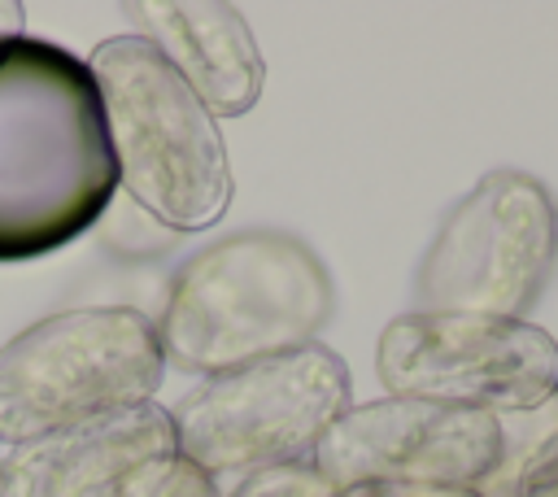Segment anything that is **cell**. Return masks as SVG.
<instances>
[{
  "instance_id": "cell-2",
  "label": "cell",
  "mask_w": 558,
  "mask_h": 497,
  "mask_svg": "<svg viewBox=\"0 0 558 497\" xmlns=\"http://www.w3.org/2000/svg\"><path fill=\"white\" fill-rule=\"evenodd\" d=\"M331 305V275L301 235L244 227L170 275L153 323L166 366L209 379L314 344Z\"/></svg>"
},
{
  "instance_id": "cell-7",
  "label": "cell",
  "mask_w": 558,
  "mask_h": 497,
  "mask_svg": "<svg viewBox=\"0 0 558 497\" xmlns=\"http://www.w3.org/2000/svg\"><path fill=\"white\" fill-rule=\"evenodd\" d=\"M375 375L388 397L536 414L558 397V340L532 318L405 310L375 340Z\"/></svg>"
},
{
  "instance_id": "cell-15",
  "label": "cell",
  "mask_w": 558,
  "mask_h": 497,
  "mask_svg": "<svg viewBox=\"0 0 558 497\" xmlns=\"http://www.w3.org/2000/svg\"><path fill=\"white\" fill-rule=\"evenodd\" d=\"M26 4L17 0H0V39H13V35H26Z\"/></svg>"
},
{
  "instance_id": "cell-14",
  "label": "cell",
  "mask_w": 558,
  "mask_h": 497,
  "mask_svg": "<svg viewBox=\"0 0 558 497\" xmlns=\"http://www.w3.org/2000/svg\"><path fill=\"white\" fill-rule=\"evenodd\" d=\"M331 497H484L475 488H427V484H357L336 488Z\"/></svg>"
},
{
  "instance_id": "cell-9",
  "label": "cell",
  "mask_w": 558,
  "mask_h": 497,
  "mask_svg": "<svg viewBox=\"0 0 558 497\" xmlns=\"http://www.w3.org/2000/svg\"><path fill=\"white\" fill-rule=\"evenodd\" d=\"M174 449L166 405L148 401L0 449V497H126Z\"/></svg>"
},
{
  "instance_id": "cell-4",
  "label": "cell",
  "mask_w": 558,
  "mask_h": 497,
  "mask_svg": "<svg viewBox=\"0 0 558 497\" xmlns=\"http://www.w3.org/2000/svg\"><path fill=\"white\" fill-rule=\"evenodd\" d=\"M166 353L135 305H78L0 344V449L157 401Z\"/></svg>"
},
{
  "instance_id": "cell-8",
  "label": "cell",
  "mask_w": 558,
  "mask_h": 497,
  "mask_svg": "<svg viewBox=\"0 0 558 497\" xmlns=\"http://www.w3.org/2000/svg\"><path fill=\"white\" fill-rule=\"evenodd\" d=\"M510 453V423L414 397L353 401L314 445V471L336 488L427 484L484 493Z\"/></svg>"
},
{
  "instance_id": "cell-12",
  "label": "cell",
  "mask_w": 558,
  "mask_h": 497,
  "mask_svg": "<svg viewBox=\"0 0 558 497\" xmlns=\"http://www.w3.org/2000/svg\"><path fill=\"white\" fill-rule=\"evenodd\" d=\"M126 497H222V488L201 466H192L187 458L170 453L157 466H148Z\"/></svg>"
},
{
  "instance_id": "cell-10",
  "label": "cell",
  "mask_w": 558,
  "mask_h": 497,
  "mask_svg": "<svg viewBox=\"0 0 558 497\" xmlns=\"http://www.w3.org/2000/svg\"><path fill=\"white\" fill-rule=\"evenodd\" d=\"M135 35L148 39L196 100L222 122L244 118L266 87V61L253 26L222 0H135L126 4Z\"/></svg>"
},
{
  "instance_id": "cell-5",
  "label": "cell",
  "mask_w": 558,
  "mask_h": 497,
  "mask_svg": "<svg viewBox=\"0 0 558 497\" xmlns=\"http://www.w3.org/2000/svg\"><path fill=\"white\" fill-rule=\"evenodd\" d=\"M353 405L344 357L314 340L305 349L196 379L174 405V449L222 493L257 471L310 462L323 432Z\"/></svg>"
},
{
  "instance_id": "cell-13",
  "label": "cell",
  "mask_w": 558,
  "mask_h": 497,
  "mask_svg": "<svg viewBox=\"0 0 558 497\" xmlns=\"http://www.w3.org/2000/svg\"><path fill=\"white\" fill-rule=\"evenodd\" d=\"M510 497H558V427L532 445L510 475Z\"/></svg>"
},
{
  "instance_id": "cell-1",
  "label": "cell",
  "mask_w": 558,
  "mask_h": 497,
  "mask_svg": "<svg viewBox=\"0 0 558 497\" xmlns=\"http://www.w3.org/2000/svg\"><path fill=\"white\" fill-rule=\"evenodd\" d=\"M118 196V166L83 57L61 44L0 39V266L35 262Z\"/></svg>"
},
{
  "instance_id": "cell-3",
  "label": "cell",
  "mask_w": 558,
  "mask_h": 497,
  "mask_svg": "<svg viewBox=\"0 0 558 497\" xmlns=\"http://www.w3.org/2000/svg\"><path fill=\"white\" fill-rule=\"evenodd\" d=\"M83 61L96 78L118 187L131 205L174 235L214 227L235 196L218 118L135 31L100 39Z\"/></svg>"
},
{
  "instance_id": "cell-6",
  "label": "cell",
  "mask_w": 558,
  "mask_h": 497,
  "mask_svg": "<svg viewBox=\"0 0 558 497\" xmlns=\"http://www.w3.org/2000/svg\"><path fill=\"white\" fill-rule=\"evenodd\" d=\"M558 266V201L514 166L480 174L436 222L418 270L414 310L527 318Z\"/></svg>"
},
{
  "instance_id": "cell-11",
  "label": "cell",
  "mask_w": 558,
  "mask_h": 497,
  "mask_svg": "<svg viewBox=\"0 0 558 497\" xmlns=\"http://www.w3.org/2000/svg\"><path fill=\"white\" fill-rule=\"evenodd\" d=\"M222 497H331V484L314 471V462H288L231 484Z\"/></svg>"
}]
</instances>
